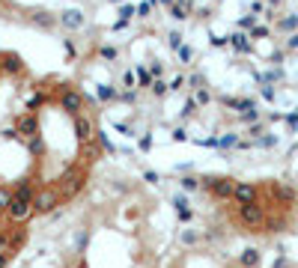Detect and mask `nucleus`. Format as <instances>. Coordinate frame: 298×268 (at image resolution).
Returning a JSON list of instances; mask_svg holds the SVG:
<instances>
[{
    "label": "nucleus",
    "instance_id": "obj_1",
    "mask_svg": "<svg viewBox=\"0 0 298 268\" xmlns=\"http://www.w3.org/2000/svg\"><path fill=\"white\" fill-rule=\"evenodd\" d=\"M84 185H87V164H78L57 179V194H60V200H72Z\"/></svg>",
    "mask_w": 298,
    "mask_h": 268
},
{
    "label": "nucleus",
    "instance_id": "obj_2",
    "mask_svg": "<svg viewBox=\"0 0 298 268\" xmlns=\"http://www.w3.org/2000/svg\"><path fill=\"white\" fill-rule=\"evenodd\" d=\"M200 185L215 200H233V191H236V179H230V176H203Z\"/></svg>",
    "mask_w": 298,
    "mask_h": 268
},
{
    "label": "nucleus",
    "instance_id": "obj_3",
    "mask_svg": "<svg viewBox=\"0 0 298 268\" xmlns=\"http://www.w3.org/2000/svg\"><path fill=\"white\" fill-rule=\"evenodd\" d=\"M239 221L245 224L247 230H263V224H265V206H260V203L239 206Z\"/></svg>",
    "mask_w": 298,
    "mask_h": 268
},
{
    "label": "nucleus",
    "instance_id": "obj_4",
    "mask_svg": "<svg viewBox=\"0 0 298 268\" xmlns=\"http://www.w3.org/2000/svg\"><path fill=\"white\" fill-rule=\"evenodd\" d=\"M57 206H60L57 188H42V191H36L33 194V212L36 214H51Z\"/></svg>",
    "mask_w": 298,
    "mask_h": 268
},
{
    "label": "nucleus",
    "instance_id": "obj_5",
    "mask_svg": "<svg viewBox=\"0 0 298 268\" xmlns=\"http://www.w3.org/2000/svg\"><path fill=\"white\" fill-rule=\"evenodd\" d=\"M84 102H87V95H81L75 87H60V107L72 113V116H78L81 110H84Z\"/></svg>",
    "mask_w": 298,
    "mask_h": 268
},
{
    "label": "nucleus",
    "instance_id": "obj_6",
    "mask_svg": "<svg viewBox=\"0 0 298 268\" xmlns=\"http://www.w3.org/2000/svg\"><path fill=\"white\" fill-rule=\"evenodd\" d=\"M6 214H9L12 224H24V221L33 214V203H30V200H21V197H12L9 206H6Z\"/></svg>",
    "mask_w": 298,
    "mask_h": 268
},
{
    "label": "nucleus",
    "instance_id": "obj_7",
    "mask_svg": "<svg viewBox=\"0 0 298 268\" xmlns=\"http://www.w3.org/2000/svg\"><path fill=\"white\" fill-rule=\"evenodd\" d=\"M18 131V137H36L39 134V116H36L33 110H27V113H21V116H15V125H12Z\"/></svg>",
    "mask_w": 298,
    "mask_h": 268
},
{
    "label": "nucleus",
    "instance_id": "obj_8",
    "mask_svg": "<svg viewBox=\"0 0 298 268\" xmlns=\"http://www.w3.org/2000/svg\"><path fill=\"white\" fill-rule=\"evenodd\" d=\"M233 203H236V206L260 203V188H257V185H250V182H236V191H233Z\"/></svg>",
    "mask_w": 298,
    "mask_h": 268
},
{
    "label": "nucleus",
    "instance_id": "obj_9",
    "mask_svg": "<svg viewBox=\"0 0 298 268\" xmlns=\"http://www.w3.org/2000/svg\"><path fill=\"white\" fill-rule=\"evenodd\" d=\"M75 134H78V140H81V143L96 140V128H93V123H89L84 113H78V116H75Z\"/></svg>",
    "mask_w": 298,
    "mask_h": 268
},
{
    "label": "nucleus",
    "instance_id": "obj_10",
    "mask_svg": "<svg viewBox=\"0 0 298 268\" xmlns=\"http://www.w3.org/2000/svg\"><path fill=\"white\" fill-rule=\"evenodd\" d=\"M21 69H24V63H21L18 54H0V71H6V75H18Z\"/></svg>",
    "mask_w": 298,
    "mask_h": 268
},
{
    "label": "nucleus",
    "instance_id": "obj_11",
    "mask_svg": "<svg viewBox=\"0 0 298 268\" xmlns=\"http://www.w3.org/2000/svg\"><path fill=\"white\" fill-rule=\"evenodd\" d=\"M33 179L30 176H24L21 179V182H18L15 188H12V197H21V200H30V203H33Z\"/></svg>",
    "mask_w": 298,
    "mask_h": 268
},
{
    "label": "nucleus",
    "instance_id": "obj_12",
    "mask_svg": "<svg viewBox=\"0 0 298 268\" xmlns=\"http://www.w3.org/2000/svg\"><path fill=\"white\" fill-rule=\"evenodd\" d=\"M60 21H63V27H69V30H78V27H84V15H81L78 9H66V12L60 15Z\"/></svg>",
    "mask_w": 298,
    "mask_h": 268
},
{
    "label": "nucleus",
    "instance_id": "obj_13",
    "mask_svg": "<svg viewBox=\"0 0 298 268\" xmlns=\"http://www.w3.org/2000/svg\"><path fill=\"white\" fill-rule=\"evenodd\" d=\"M30 21H33L36 27H42V30H51L54 24H57V18H54L51 12H33V18H30Z\"/></svg>",
    "mask_w": 298,
    "mask_h": 268
},
{
    "label": "nucleus",
    "instance_id": "obj_14",
    "mask_svg": "<svg viewBox=\"0 0 298 268\" xmlns=\"http://www.w3.org/2000/svg\"><path fill=\"white\" fill-rule=\"evenodd\" d=\"M245 268H257L260 265V250H254V248H247V250H242V259H239Z\"/></svg>",
    "mask_w": 298,
    "mask_h": 268
},
{
    "label": "nucleus",
    "instance_id": "obj_15",
    "mask_svg": "<svg viewBox=\"0 0 298 268\" xmlns=\"http://www.w3.org/2000/svg\"><path fill=\"white\" fill-rule=\"evenodd\" d=\"M27 149H30V155H45V140H42V134H36V137H30L27 140Z\"/></svg>",
    "mask_w": 298,
    "mask_h": 268
},
{
    "label": "nucleus",
    "instance_id": "obj_16",
    "mask_svg": "<svg viewBox=\"0 0 298 268\" xmlns=\"http://www.w3.org/2000/svg\"><path fill=\"white\" fill-rule=\"evenodd\" d=\"M24 241H27V230H15L12 232V235H9V253H15V248H21V245H24Z\"/></svg>",
    "mask_w": 298,
    "mask_h": 268
},
{
    "label": "nucleus",
    "instance_id": "obj_17",
    "mask_svg": "<svg viewBox=\"0 0 298 268\" xmlns=\"http://www.w3.org/2000/svg\"><path fill=\"white\" fill-rule=\"evenodd\" d=\"M99 99L102 102H117L120 92H117V87H99Z\"/></svg>",
    "mask_w": 298,
    "mask_h": 268
},
{
    "label": "nucleus",
    "instance_id": "obj_18",
    "mask_svg": "<svg viewBox=\"0 0 298 268\" xmlns=\"http://www.w3.org/2000/svg\"><path fill=\"white\" fill-rule=\"evenodd\" d=\"M89 245V230H81L78 235H75V248H78V253H84Z\"/></svg>",
    "mask_w": 298,
    "mask_h": 268
},
{
    "label": "nucleus",
    "instance_id": "obj_19",
    "mask_svg": "<svg viewBox=\"0 0 298 268\" xmlns=\"http://www.w3.org/2000/svg\"><path fill=\"white\" fill-rule=\"evenodd\" d=\"M179 185H182V191H197V188H200V179L197 176H182L179 179Z\"/></svg>",
    "mask_w": 298,
    "mask_h": 268
},
{
    "label": "nucleus",
    "instance_id": "obj_20",
    "mask_svg": "<svg viewBox=\"0 0 298 268\" xmlns=\"http://www.w3.org/2000/svg\"><path fill=\"white\" fill-rule=\"evenodd\" d=\"M197 241H200V235H197L194 230H182V245H188V248H194Z\"/></svg>",
    "mask_w": 298,
    "mask_h": 268
},
{
    "label": "nucleus",
    "instance_id": "obj_21",
    "mask_svg": "<svg viewBox=\"0 0 298 268\" xmlns=\"http://www.w3.org/2000/svg\"><path fill=\"white\" fill-rule=\"evenodd\" d=\"M9 200H12V191H9V188H3V185H0V214L6 212V206H9Z\"/></svg>",
    "mask_w": 298,
    "mask_h": 268
},
{
    "label": "nucleus",
    "instance_id": "obj_22",
    "mask_svg": "<svg viewBox=\"0 0 298 268\" xmlns=\"http://www.w3.org/2000/svg\"><path fill=\"white\" fill-rule=\"evenodd\" d=\"M137 81H141V87H152V71L137 69Z\"/></svg>",
    "mask_w": 298,
    "mask_h": 268
},
{
    "label": "nucleus",
    "instance_id": "obj_23",
    "mask_svg": "<svg viewBox=\"0 0 298 268\" xmlns=\"http://www.w3.org/2000/svg\"><path fill=\"white\" fill-rule=\"evenodd\" d=\"M167 84H164V81H152V95H158V99H161V95H167Z\"/></svg>",
    "mask_w": 298,
    "mask_h": 268
},
{
    "label": "nucleus",
    "instance_id": "obj_24",
    "mask_svg": "<svg viewBox=\"0 0 298 268\" xmlns=\"http://www.w3.org/2000/svg\"><path fill=\"white\" fill-rule=\"evenodd\" d=\"M194 110H197V102H194V99H185V105H182V116H194Z\"/></svg>",
    "mask_w": 298,
    "mask_h": 268
},
{
    "label": "nucleus",
    "instance_id": "obj_25",
    "mask_svg": "<svg viewBox=\"0 0 298 268\" xmlns=\"http://www.w3.org/2000/svg\"><path fill=\"white\" fill-rule=\"evenodd\" d=\"M209 99H212V95H209V89H203V87H200V89H197V99H194V102H197V105H209Z\"/></svg>",
    "mask_w": 298,
    "mask_h": 268
},
{
    "label": "nucleus",
    "instance_id": "obj_26",
    "mask_svg": "<svg viewBox=\"0 0 298 268\" xmlns=\"http://www.w3.org/2000/svg\"><path fill=\"white\" fill-rule=\"evenodd\" d=\"M191 57H194V51L188 48V45H182V48H179V60H182V63H191Z\"/></svg>",
    "mask_w": 298,
    "mask_h": 268
},
{
    "label": "nucleus",
    "instance_id": "obj_27",
    "mask_svg": "<svg viewBox=\"0 0 298 268\" xmlns=\"http://www.w3.org/2000/svg\"><path fill=\"white\" fill-rule=\"evenodd\" d=\"M295 27H298V18L295 15H292V18H283V21H281V30H295Z\"/></svg>",
    "mask_w": 298,
    "mask_h": 268
},
{
    "label": "nucleus",
    "instance_id": "obj_28",
    "mask_svg": "<svg viewBox=\"0 0 298 268\" xmlns=\"http://www.w3.org/2000/svg\"><path fill=\"white\" fill-rule=\"evenodd\" d=\"M167 45L179 51V48H182V36H179V33H170V36H167Z\"/></svg>",
    "mask_w": 298,
    "mask_h": 268
},
{
    "label": "nucleus",
    "instance_id": "obj_29",
    "mask_svg": "<svg viewBox=\"0 0 298 268\" xmlns=\"http://www.w3.org/2000/svg\"><path fill=\"white\" fill-rule=\"evenodd\" d=\"M149 9H152V3H141V6L134 9V15L137 18H149Z\"/></svg>",
    "mask_w": 298,
    "mask_h": 268
},
{
    "label": "nucleus",
    "instance_id": "obj_30",
    "mask_svg": "<svg viewBox=\"0 0 298 268\" xmlns=\"http://www.w3.org/2000/svg\"><path fill=\"white\" fill-rule=\"evenodd\" d=\"M188 87L200 89V87H203V75H191V78H188Z\"/></svg>",
    "mask_w": 298,
    "mask_h": 268
},
{
    "label": "nucleus",
    "instance_id": "obj_31",
    "mask_svg": "<svg viewBox=\"0 0 298 268\" xmlns=\"http://www.w3.org/2000/svg\"><path fill=\"white\" fill-rule=\"evenodd\" d=\"M176 217H179L182 224H188V221L194 217V212H191V209H179V212H176Z\"/></svg>",
    "mask_w": 298,
    "mask_h": 268
},
{
    "label": "nucleus",
    "instance_id": "obj_32",
    "mask_svg": "<svg viewBox=\"0 0 298 268\" xmlns=\"http://www.w3.org/2000/svg\"><path fill=\"white\" fill-rule=\"evenodd\" d=\"M102 57H105V60H117V48H113V45H105V48H102Z\"/></svg>",
    "mask_w": 298,
    "mask_h": 268
},
{
    "label": "nucleus",
    "instance_id": "obj_33",
    "mask_svg": "<svg viewBox=\"0 0 298 268\" xmlns=\"http://www.w3.org/2000/svg\"><path fill=\"white\" fill-rule=\"evenodd\" d=\"M9 259H12V253H9V250H0V268L9 265Z\"/></svg>",
    "mask_w": 298,
    "mask_h": 268
},
{
    "label": "nucleus",
    "instance_id": "obj_34",
    "mask_svg": "<svg viewBox=\"0 0 298 268\" xmlns=\"http://www.w3.org/2000/svg\"><path fill=\"white\" fill-rule=\"evenodd\" d=\"M143 179H146V182H152V185H158V173H155V170H146Z\"/></svg>",
    "mask_w": 298,
    "mask_h": 268
},
{
    "label": "nucleus",
    "instance_id": "obj_35",
    "mask_svg": "<svg viewBox=\"0 0 298 268\" xmlns=\"http://www.w3.org/2000/svg\"><path fill=\"white\" fill-rule=\"evenodd\" d=\"M141 149H143V152H146V149H152V137H149V134L141 137Z\"/></svg>",
    "mask_w": 298,
    "mask_h": 268
},
{
    "label": "nucleus",
    "instance_id": "obj_36",
    "mask_svg": "<svg viewBox=\"0 0 298 268\" xmlns=\"http://www.w3.org/2000/svg\"><path fill=\"white\" fill-rule=\"evenodd\" d=\"M173 140H188V134H185V128H176V131H173Z\"/></svg>",
    "mask_w": 298,
    "mask_h": 268
},
{
    "label": "nucleus",
    "instance_id": "obj_37",
    "mask_svg": "<svg viewBox=\"0 0 298 268\" xmlns=\"http://www.w3.org/2000/svg\"><path fill=\"white\" fill-rule=\"evenodd\" d=\"M63 48H66V54H69V57H75V45H72V39H66V42H63Z\"/></svg>",
    "mask_w": 298,
    "mask_h": 268
},
{
    "label": "nucleus",
    "instance_id": "obj_38",
    "mask_svg": "<svg viewBox=\"0 0 298 268\" xmlns=\"http://www.w3.org/2000/svg\"><path fill=\"white\" fill-rule=\"evenodd\" d=\"M274 268H289V262H286V256H278V259H274Z\"/></svg>",
    "mask_w": 298,
    "mask_h": 268
},
{
    "label": "nucleus",
    "instance_id": "obj_39",
    "mask_svg": "<svg viewBox=\"0 0 298 268\" xmlns=\"http://www.w3.org/2000/svg\"><path fill=\"white\" fill-rule=\"evenodd\" d=\"M161 3H164V6H173L176 0H161Z\"/></svg>",
    "mask_w": 298,
    "mask_h": 268
},
{
    "label": "nucleus",
    "instance_id": "obj_40",
    "mask_svg": "<svg viewBox=\"0 0 298 268\" xmlns=\"http://www.w3.org/2000/svg\"><path fill=\"white\" fill-rule=\"evenodd\" d=\"M110 3H125V0H110Z\"/></svg>",
    "mask_w": 298,
    "mask_h": 268
},
{
    "label": "nucleus",
    "instance_id": "obj_41",
    "mask_svg": "<svg viewBox=\"0 0 298 268\" xmlns=\"http://www.w3.org/2000/svg\"><path fill=\"white\" fill-rule=\"evenodd\" d=\"M149 3H158V0H149Z\"/></svg>",
    "mask_w": 298,
    "mask_h": 268
}]
</instances>
